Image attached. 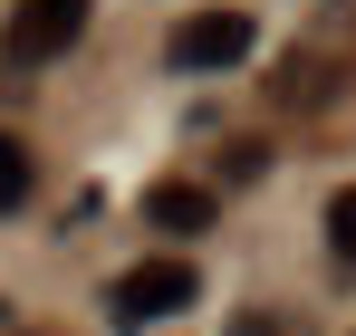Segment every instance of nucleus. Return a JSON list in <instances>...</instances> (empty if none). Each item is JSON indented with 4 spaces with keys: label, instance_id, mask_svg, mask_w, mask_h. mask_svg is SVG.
Wrapping results in <instances>:
<instances>
[{
    "label": "nucleus",
    "instance_id": "1",
    "mask_svg": "<svg viewBox=\"0 0 356 336\" xmlns=\"http://www.w3.org/2000/svg\"><path fill=\"white\" fill-rule=\"evenodd\" d=\"M87 19H97V0H10V29H0V58L10 67H49L87 39Z\"/></svg>",
    "mask_w": 356,
    "mask_h": 336
},
{
    "label": "nucleus",
    "instance_id": "2",
    "mask_svg": "<svg viewBox=\"0 0 356 336\" xmlns=\"http://www.w3.org/2000/svg\"><path fill=\"white\" fill-rule=\"evenodd\" d=\"M164 58H174L183 77H212V67H241V58H250V10H193V19H174V39H164Z\"/></svg>",
    "mask_w": 356,
    "mask_h": 336
},
{
    "label": "nucleus",
    "instance_id": "3",
    "mask_svg": "<svg viewBox=\"0 0 356 336\" xmlns=\"http://www.w3.org/2000/svg\"><path fill=\"white\" fill-rule=\"evenodd\" d=\"M202 298V279H193V260H135L116 279V327H145V317H174V308H193Z\"/></svg>",
    "mask_w": 356,
    "mask_h": 336
},
{
    "label": "nucleus",
    "instance_id": "4",
    "mask_svg": "<svg viewBox=\"0 0 356 336\" xmlns=\"http://www.w3.org/2000/svg\"><path fill=\"white\" fill-rule=\"evenodd\" d=\"M145 221H154V230H174V240H193V230H212V221H222V202H212L202 183H145Z\"/></svg>",
    "mask_w": 356,
    "mask_h": 336
},
{
    "label": "nucleus",
    "instance_id": "5",
    "mask_svg": "<svg viewBox=\"0 0 356 336\" xmlns=\"http://www.w3.org/2000/svg\"><path fill=\"white\" fill-rule=\"evenodd\" d=\"M270 96H280V106H318V96H327V67H318V58H289Z\"/></svg>",
    "mask_w": 356,
    "mask_h": 336
},
{
    "label": "nucleus",
    "instance_id": "6",
    "mask_svg": "<svg viewBox=\"0 0 356 336\" xmlns=\"http://www.w3.org/2000/svg\"><path fill=\"white\" fill-rule=\"evenodd\" d=\"M19 202H29V144L0 135V212H19Z\"/></svg>",
    "mask_w": 356,
    "mask_h": 336
},
{
    "label": "nucleus",
    "instance_id": "7",
    "mask_svg": "<svg viewBox=\"0 0 356 336\" xmlns=\"http://www.w3.org/2000/svg\"><path fill=\"white\" fill-rule=\"evenodd\" d=\"M327 250L356 269V183H347V192H327Z\"/></svg>",
    "mask_w": 356,
    "mask_h": 336
},
{
    "label": "nucleus",
    "instance_id": "8",
    "mask_svg": "<svg viewBox=\"0 0 356 336\" xmlns=\"http://www.w3.org/2000/svg\"><path fill=\"white\" fill-rule=\"evenodd\" d=\"M232 336H289V327H280V317H241Z\"/></svg>",
    "mask_w": 356,
    "mask_h": 336
}]
</instances>
